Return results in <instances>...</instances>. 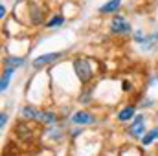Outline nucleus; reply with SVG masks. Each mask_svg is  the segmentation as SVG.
<instances>
[{
  "instance_id": "6ab92c4d",
  "label": "nucleus",
  "mask_w": 158,
  "mask_h": 156,
  "mask_svg": "<svg viewBox=\"0 0 158 156\" xmlns=\"http://www.w3.org/2000/svg\"><path fill=\"white\" fill-rule=\"evenodd\" d=\"M6 13H7V11H6V6L2 4V6H0V18H6Z\"/></svg>"
},
{
  "instance_id": "f3484780",
  "label": "nucleus",
  "mask_w": 158,
  "mask_h": 156,
  "mask_svg": "<svg viewBox=\"0 0 158 156\" xmlns=\"http://www.w3.org/2000/svg\"><path fill=\"white\" fill-rule=\"evenodd\" d=\"M132 39H134V42H136V44H140L142 40L145 39V33H143L142 30H136V31L132 33Z\"/></svg>"
},
{
  "instance_id": "dca6fc26",
  "label": "nucleus",
  "mask_w": 158,
  "mask_h": 156,
  "mask_svg": "<svg viewBox=\"0 0 158 156\" xmlns=\"http://www.w3.org/2000/svg\"><path fill=\"white\" fill-rule=\"evenodd\" d=\"M90 96H92V88H85V94L79 96V101L81 103H90Z\"/></svg>"
},
{
  "instance_id": "20e7f679",
  "label": "nucleus",
  "mask_w": 158,
  "mask_h": 156,
  "mask_svg": "<svg viewBox=\"0 0 158 156\" xmlns=\"http://www.w3.org/2000/svg\"><path fill=\"white\" fill-rule=\"evenodd\" d=\"M127 134L131 138H136V140H140V138L145 136V117L142 116V114L140 116H134V121L127 129Z\"/></svg>"
},
{
  "instance_id": "39448f33",
  "label": "nucleus",
  "mask_w": 158,
  "mask_h": 156,
  "mask_svg": "<svg viewBox=\"0 0 158 156\" xmlns=\"http://www.w3.org/2000/svg\"><path fill=\"white\" fill-rule=\"evenodd\" d=\"M46 9L37 4V2H30V20H31V26H42L46 24Z\"/></svg>"
},
{
  "instance_id": "f03ea898",
  "label": "nucleus",
  "mask_w": 158,
  "mask_h": 156,
  "mask_svg": "<svg viewBox=\"0 0 158 156\" xmlns=\"http://www.w3.org/2000/svg\"><path fill=\"white\" fill-rule=\"evenodd\" d=\"M109 30H110L112 35H119V37L132 33V26H131V22H129L123 15H114V17L110 18Z\"/></svg>"
},
{
  "instance_id": "423d86ee",
  "label": "nucleus",
  "mask_w": 158,
  "mask_h": 156,
  "mask_svg": "<svg viewBox=\"0 0 158 156\" xmlns=\"http://www.w3.org/2000/svg\"><path fill=\"white\" fill-rule=\"evenodd\" d=\"M70 121L76 123V125H92V123H96V116L88 110H77V112L72 114Z\"/></svg>"
},
{
  "instance_id": "412c9836",
  "label": "nucleus",
  "mask_w": 158,
  "mask_h": 156,
  "mask_svg": "<svg viewBox=\"0 0 158 156\" xmlns=\"http://www.w3.org/2000/svg\"><path fill=\"white\" fill-rule=\"evenodd\" d=\"M81 132H83L81 129H76V130H72V138H77L79 134H81Z\"/></svg>"
},
{
  "instance_id": "f8f14e48",
  "label": "nucleus",
  "mask_w": 158,
  "mask_h": 156,
  "mask_svg": "<svg viewBox=\"0 0 158 156\" xmlns=\"http://www.w3.org/2000/svg\"><path fill=\"white\" fill-rule=\"evenodd\" d=\"M4 63H6V66H9V68H22L24 64H26V59L24 57H17V55H7L6 59H4Z\"/></svg>"
},
{
  "instance_id": "f257e3e1",
  "label": "nucleus",
  "mask_w": 158,
  "mask_h": 156,
  "mask_svg": "<svg viewBox=\"0 0 158 156\" xmlns=\"http://www.w3.org/2000/svg\"><path fill=\"white\" fill-rule=\"evenodd\" d=\"M74 72H76L77 79L81 81V84L90 83L92 77H94L92 64H90V61L85 59V57H77V59H74Z\"/></svg>"
},
{
  "instance_id": "0eeeda50",
  "label": "nucleus",
  "mask_w": 158,
  "mask_h": 156,
  "mask_svg": "<svg viewBox=\"0 0 158 156\" xmlns=\"http://www.w3.org/2000/svg\"><path fill=\"white\" fill-rule=\"evenodd\" d=\"M121 6H123V0H107L103 6H99V15H105V17L116 15L121 9Z\"/></svg>"
},
{
  "instance_id": "7ed1b4c3",
  "label": "nucleus",
  "mask_w": 158,
  "mask_h": 156,
  "mask_svg": "<svg viewBox=\"0 0 158 156\" xmlns=\"http://www.w3.org/2000/svg\"><path fill=\"white\" fill-rule=\"evenodd\" d=\"M63 55H64V51H50V53H42V55H39V57L33 59L31 66L39 70V68L46 66V64H53V63H57Z\"/></svg>"
},
{
  "instance_id": "9d476101",
  "label": "nucleus",
  "mask_w": 158,
  "mask_h": 156,
  "mask_svg": "<svg viewBox=\"0 0 158 156\" xmlns=\"http://www.w3.org/2000/svg\"><path fill=\"white\" fill-rule=\"evenodd\" d=\"M13 72H15V68H9V66L4 68V72H2V79H0V92H6V90H7L9 81H11V77H13Z\"/></svg>"
},
{
  "instance_id": "2eb2a0df",
  "label": "nucleus",
  "mask_w": 158,
  "mask_h": 156,
  "mask_svg": "<svg viewBox=\"0 0 158 156\" xmlns=\"http://www.w3.org/2000/svg\"><path fill=\"white\" fill-rule=\"evenodd\" d=\"M155 140H158V127H155L153 130H149V132L142 138V145H143V147H149Z\"/></svg>"
},
{
  "instance_id": "ddd939ff",
  "label": "nucleus",
  "mask_w": 158,
  "mask_h": 156,
  "mask_svg": "<svg viewBox=\"0 0 158 156\" xmlns=\"http://www.w3.org/2000/svg\"><path fill=\"white\" fill-rule=\"evenodd\" d=\"M134 114H136V109H134V105H127L125 109H121V110H119V114H118V121L125 123V121L132 119V117H134Z\"/></svg>"
},
{
  "instance_id": "1a4fd4ad",
  "label": "nucleus",
  "mask_w": 158,
  "mask_h": 156,
  "mask_svg": "<svg viewBox=\"0 0 158 156\" xmlns=\"http://www.w3.org/2000/svg\"><path fill=\"white\" fill-rule=\"evenodd\" d=\"M155 44H158V31H153V33L145 35V39L142 40L138 46H140V50H142V51H149V50H153V48H155Z\"/></svg>"
},
{
  "instance_id": "9b49d317",
  "label": "nucleus",
  "mask_w": 158,
  "mask_h": 156,
  "mask_svg": "<svg viewBox=\"0 0 158 156\" xmlns=\"http://www.w3.org/2000/svg\"><path fill=\"white\" fill-rule=\"evenodd\" d=\"M64 22H66L64 15H61V13H55V15H52V17H50V20H48L44 26H46L48 30H53V28H61Z\"/></svg>"
},
{
  "instance_id": "4be33fe9",
  "label": "nucleus",
  "mask_w": 158,
  "mask_h": 156,
  "mask_svg": "<svg viewBox=\"0 0 158 156\" xmlns=\"http://www.w3.org/2000/svg\"><path fill=\"white\" fill-rule=\"evenodd\" d=\"M151 105H153V101H151V99H145V101L142 103V107H151Z\"/></svg>"
},
{
  "instance_id": "aec40b11",
  "label": "nucleus",
  "mask_w": 158,
  "mask_h": 156,
  "mask_svg": "<svg viewBox=\"0 0 158 156\" xmlns=\"http://www.w3.org/2000/svg\"><path fill=\"white\" fill-rule=\"evenodd\" d=\"M121 86H123V90H127V92L131 90V83H129V81H123V84H121Z\"/></svg>"
},
{
  "instance_id": "a211bd4d",
  "label": "nucleus",
  "mask_w": 158,
  "mask_h": 156,
  "mask_svg": "<svg viewBox=\"0 0 158 156\" xmlns=\"http://www.w3.org/2000/svg\"><path fill=\"white\" fill-rule=\"evenodd\" d=\"M7 119H9V116H7V112H2V114H0V127H2V129L6 127Z\"/></svg>"
},
{
  "instance_id": "6e6552de",
  "label": "nucleus",
  "mask_w": 158,
  "mask_h": 156,
  "mask_svg": "<svg viewBox=\"0 0 158 156\" xmlns=\"http://www.w3.org/2000/svg\"><path fill=\"white\" fill-rule=\"evenodd\" d=\"M40 114H42V110L35 109L33 105H26L20 109V116L24 119H30V121H40Z\"/></svg>"
},
{
  "instance_id": "4468645a",
  "label": "nucleus",
  "mask_w": 158,
  "mask_h": 156,
  "mask_svg": "<svg viewBox=\"0 0 158 156\" xmlns=\"http://www.w3.org/2000/svg\"><path fill=\"white\" fill-rule=\"evenodd\" d=\"M40 123H44V125H55L57 123V114L55 112H52V110H42V114H40Z\"/></svg>"
}]
</instances>
